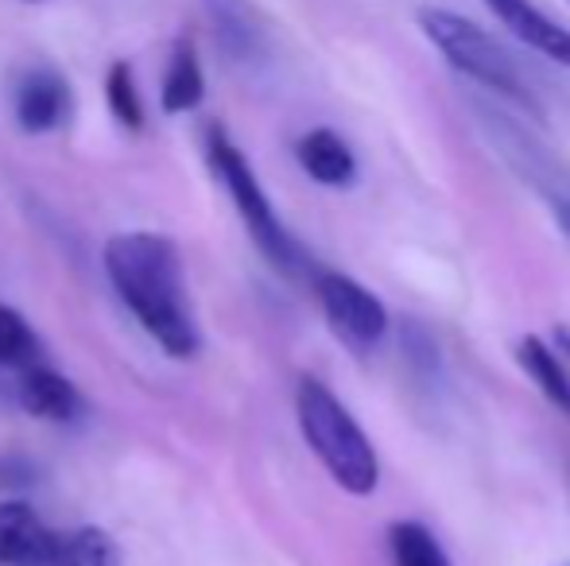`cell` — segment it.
<instances>
[{
    "instance_id": "6da1fadb",
    "label": "cell",
    "mask_w": 570,
    "mask_h": 566,
    "mask_svg": "<svg viewBox=\"0 0 570 566\" xmlns=\"http://www.w3.org/2000/svg\"><path fill=\"white\" fill-rule=\"evenodd\" d=\"M106 272L120 302L171 357L198 354V326L187 307L183 260L171 237L117 234L106 245Z\"/></svg>"
},
{
    "instance_id": "7a4b0ae2",
    "label": "cell",
    "mask_w": 570,
    "mask_h": 566,
    "mask_svg": "<svg viewBox=\"0 0 570 566\" xmlns=\"http://www.w3.org/2000/svg\"><path fill=\"white\" fill-rule=\"evenodd\" d=\"M420 28L423 36L435 43V51L451 62L454 70H462L470 82H478L481 90L497 93L501 101L517 106L520 113L540 117V93L528 82V75L520 70V62L509 54V47L501 39H493L485 28H478L473 20L446 8H420Z\"/></svg>"
},
{
    "instance_id": "3957f363",
    "label": "cell",
    "mask_w": 570,
    "mask_h": 566,
    "mask_svg": "<svg viewBox=\"0 0 570 566\" xmlns=\"http://www.w3.org/2000/svg\"><path fill=\"white\" fill-rule=\"evenodd\" d=\"M295 411H299L303 438L326 466V474L353 497H368L381 481V466H376L373 443L350 416V408L323 380L303 377L295 388Z\"/></svg>"
},
{
    "instance_id": "277c9868",
    "label": "cell",
    "mask_w": 570,
    "mask_h": 566,
    "mask_svg": "<svg viewBox=\"0 0 570 566\" xmlns=\"http://www.w3.org/2000/svg\"><path fill=\"white\" fill-rule=\"evenodd\" d=\"M206 151H210L214 175L226 182L233 206H237L240 221H245V229H248V237L256 241V249L272 260V268H276V272L292 276V280H295V276H307L311 272L307 252H303V245L287 234L284 221L276 218V210H272L261 179H256V171L248 167L245 151H240L237 143H229L226 132H218V129L210 132V148H206Z\"/></svg>"
},
{
    "instance_id": "5b68a950",
    "label": "cell",
    "mask_w": 570,
    "mask_h": 566,
    "mask_svg": "<svg viewBox=\"0 0 570 566\" xmlns=\"http://www.w3.org/2000/svg\"><path fill=\"white\" fill-rule=\"evenodd\" d=\"M478 121H481V129H485L489 143L504 156V163H509L512 171H517L520 179L551 206L559 229L570 237V175H567V167L559 163V159L551 156L524 125H517V117L501 113V109H493V106H478Z\"/></svg>"
},
{
    "instance_id": "8992f818",
    "label": "cell",
    "mask_w": 570,
    "mask_h": 566,
    "mask_svg": "<svg viewBox=\"0 0 570 566\" xmlns=\"http://www.w3.org/2000/svg\"><path fill=\"white\" fill-rule=\"evenodd\" d=\"M315 291L331 330L350 349L365 354V349H373L389 334V310H384V302L357 280H350L342 272H318Z\"/></svg>"
},
{
    "instance_id": "52a82bcc",
    "label": "cell",
    "mask_w": 570,
    "mask_h": 566,
    "mask_svg": "<svg viewBox=\"0 0 570 566\" xmlns=\"http://www.w3.org/2000/svg\"><path fill=\"white\" fill-rule=\"evenodd\" d=\"M512 36L524 47H532L535 54L551 59L556 67L570 70V31L563 23H556L548 12L532 4V0H481Z\"/></svg>"
},
{
    "instance_id": "ba28073f",
    "label": "cell",
    "mask_w": 570,
    "mask_h": 566,
    "mask_svg": "<svg viewBox=\"0 0 570 566\" xmlns=\"http://www.w3.org/2000/svg\"><path fill=\"white\" fill-rule=\"evenodd\" d=\"M70 113V86L59 70H28L16 86V121L23 132L39 137V132H51L67 121Z\"/></svg>"
},
{
    "instance_id": "9c48e42d",
    "label": "cell",
    "mask_w": 570,
    "mask_h": 566,
    "mask_svg": "<svg viewBox=\"0 0 570 566\" xmlns=\"http://www.w3.org/2000/svg\"><path fill=\"white\" fill-rule=\"evenodd\" d=\"M59 532H51L23 500L0 505V566H47Z\"/></svg>"
},
{
    "instance_id": "30bf717a",
    "label": "cell",
    "mask_w": 570,
    "mask_h": 566,
    "mask_svg": "<svg viewBox=\"0 0 570 566\" xmlns=\"http://www.w3.org/2000/svg\"><path fill=\"white\" fill-rule=\"evenodd\" d=\"M295 156H299L303 171L323 187H350L357 179V159L334 129H311L295 143Z\"/></svg>"
},
{
    "instance_id": "8fae6325",
    "label": "cell",
    "mask_w": 570,
    "mask_h": 566,
    "mask_svg": "<svg viewBox=\"0 0 570 566\" xmlns=\"http://www.w3.org/2000/svg\"><path fill=\"white\" fill-rule=\"evenodd\" d=\"M20 408L36 419H47V424H67L78 416L82 400L67 377H59L55 369H31L28 365L20 380Z\"/></svg>"
},
{
    "instance_id": "7c38bea8",
    "label": "cell",
    "mask_w": 570,
    "mask_h": 566,
    "mask_svg": "<svg viewBox=\"0 0 570 566\" xmlns=\"http://www.w3.org/2000/svg\"><path fill=\"white\" fill-rule=\"evenodd\" d=\"M206 98V75L203 62H198V51L190 39H179L171 51V62H167V78L164 90H159V101H164V113L179 117L198 109Z\"/></svg>"
},
{
    "instance_id": "4fadbf2b",
    "label": "cell",
    "mask_w": 570,
    "mask_h": 566,
    "mask_svg": "<svg viewBox=\"0 0 570 566\" xmlns=\"http://www.w3.org/2000/svg\"><path fill=\"white\" fill-rule=\"evenodd\" d=\"M214 23H218V39L222 47L233 54L237 62H253L264 54V31L256 23L253 8L245 0H210Z\"/></svg>"
},
{
    "instance_id": "5bb4252c",
    "label": "cell",
    "mask_w": 570,
    "mask_h": 566,
    "mask_svg": "<svg viewBox=\"0 0 570 566\" xmlns=\"http://www.w3.org/2000/svg\"><path fill=\"white\" fill-rule=\"evenodd\" d=\"M517 357H520V365H524L528 377L540 385V393L548 396L563 416H570V377H567L563 365H559L556 349H551L543 338H535V334H528V338L517 346Z\"/></svg>"
},
{
    "instance_id": "9a60e30c",
    "label": "cell",
    "mask_w": 570,
    "mask_h": 566,
    "mask_svg": "<svg viewBox=\"0 0 570 566\" xmlns=\"http://www.w3.org/2000/svg\"><path fill=\"white\" fill-rule=\"evenodd\" d=\"M47 566H120V547L106 528L59 532Z\"/></svg>"
},
{
    "instance_id": "2e32d148",
    "label": "cell",
    "mask_w": 570,
    "mask_h": 566,
    "mask_svg": "<svg viewBox=\"0 0 570 566\" xmlns=\"http://www.w3.org/2000/svg\"><path fill=\"white\" fill-rule=\"evenodd\" d=\"M389 547H392V563L396 566H454L446 559L443 544L435 539V532L423 528V524H415V520L392 524Z\"/></svg>"
},
{
    "instance_id": "e0dca14e",
    "label": "cell",
    "mask_w": 570,
    "mask_h": 566,
    "mask_svg": "<svg viewBox=\"0 0 570 566\" xmlns=\"http://www.w3.org/2000/svg\"><path fill=\"white\" fill-rule=\"evenodd\" d=\"M39 354V338L31 334L28 318L20 310L0 302V365L4 369H28Z\"/></svg>"
},
{
    "instance_id": "ac0fdd59",
    "label": "cell",
    "mask_w": 570,
    "mask_h": 566,
    "mask_svg": "<svg viewBox=\"0 0 570 566\" xmlns=\"http://www.w3.org/2000/svg\"><path fill=\"white\" fill-rule=\"evenodd\" d=\"M106 101H109V113L125 125L128 132H140L144 129V106H140V90H136V78L128 62H114L106 75Z\"/></svg>"
},
{
    "instance_id": "d6986e66",
    "label": "cell",
    "mask_w": 570,
    "mask_h": 566,
    "mask_svg": "<svg viewBox=\"0 0 570 566\" xmlns=\"http://www.w3.org/2000/svg\"><path fill=\"white\" fill-rule=\"evenodd\" d=\"M36 474L39 469L28 454L20 450L0 454V489H28V485H36Z\"/></svg>"
},
{
    "instance_id": "ffe728a7",
    "label": "cell",
    "mask_w": 570,
    "mask_h": 566,
    "mask_svg": "<svg viewBox=\"0 0 570 566\" xmlns=\"http://www.w3.org/2000/svg\"><path fill=\"white\" fill-rule=\"evenodd\" d=\"M556 341H559V346H563L567 354H570V330H559V334H556Z\"/></svg>"
}]
</instances>
